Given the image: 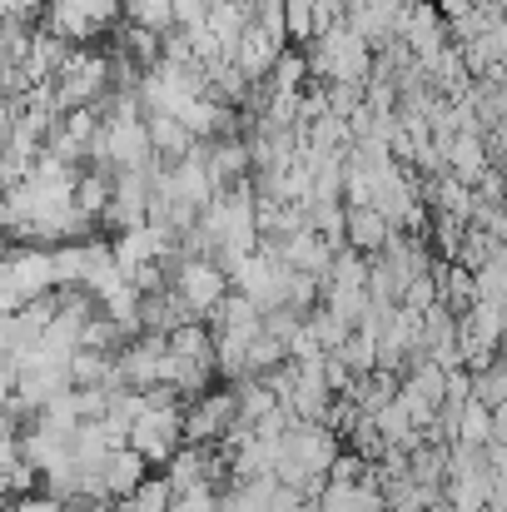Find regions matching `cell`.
<instances>
[{
    "label": "cell",
    "mask_w": 507,
    "mask_h": 512,
    "mask_svg": "<svg viewBox=\"0 0 507 512\" xmlns=\"http://www.w3.org/2000/svg\"><path fill=\"white\" fill-rule=\"evenodd\" d=\"M115 512H120V508H115Z\"/></svg>",
    "instance_id": "26"
},
{
    "label": "cell",
    "mask_w": 507,
    "mask_h": 512,
    "mask_svg": "<svg viewBox=\"0 0 507 512\" xmlns=\"http://www.w3.org/2000/svg\"><path fill=\"white\" fill-rule=\"evenodd\" d=\"M493 443H503L507 448V398L493 408Z\"/></svg>",
    "instance_id": "24"
},
{
    "label": "cell",
    "mask_w": 507,
    "mask_h": 512,
    "mask_svg": "<svg viewBox=\"0 0 507 512\" xmlns=\"http://www.w3.org/2000/svg\"><path fill=\"white\" fill-rule=\"evenodd\" d=\"M110 189H115V170H105V165H80L70 199H75V209H80L85 224L105 219V209H110Z\"/></svg>",
    "instance_id": "13"
},
{
    "label": "cell",
    "mask_w": 507,
    "mask_h": 512,
    "mask_svg": "<svg viewBox=\"0 0 507 512\" xmlns=\"http://www.w3.org/2000/svg\"><path fill=\"white\" fill-rule=\"evenodd\" d=\"M125 5V20L130 25H145V30H174V0H120Z\"/></svg>",
    "instance_id": "19"
},
{
    "label": "cell",
    "mask_w": 507,
    "mask_h": 512,
    "mask_svg": "<svg viewBox=\"0 0 507 512\" xmlns=\"http://www.w3.org/2000/svg\"><path fill=\"white\" fill-rule=\"evenodd\" d=\"M184 443V408L174 388H145V408L130 423V448L145 453V463H169L174 448Z\"/></svg>",
    "instance_id": "2"
},
{
    "label": "cell",
    "mask_w": 507,
    "mask_h": 512,
    "mask_svg": "<svg viewBox=\"0 0 507 512\" xmlns=\"http://www.w3.org/2000/svg\"><path fill=\"white\" fill-rule=\"evenodd\" d=\"M145 130H150V150H155V160L160 165H174V160H184L199 140L184 130V120L179 115H160V110H150L145 115Z\"/></svg>",
    "instance_id": "15"
},
{
    "label": "cell",
    "mask_w": 507,
    "mask_h": 512,
    "mask_svg": "<svg viewBox=\"0 0 507 512\" xmlns=\"http://www.w3.org/2000/svg\"><path fill=\"white\" fill-rule=\"evenodd\" d=\"M10 249H15V234H10V229H5V224H0V259H5V254H10Z\"/></svg>",
    "instance_id": "25"
},
{
    "label": "cell",
    "mask_w": 507,
    "mask_h": 512,
    "mask_svg": "<svg viewBox=\"0 0 507 512\" xmlns=\"http://www.w3.org/2000/svg\"><path fill=\"white\" fill-rule=\"evenodd\" d=\"M284 45H289V40H284L279 30H264V25H254V20H249L229 60H234V65H239V70H244L254 85H264V75L274 70V60H279V50H284Z\"/></svg>",
    "instance_id": "9"
},
{
    "label": "cell",
    "mask_w": 507,
    "mask_h": 512,
    "mask_svg": "<svg viewBox=\"0 0 507 512\" xmlns=\"http://www.w3.org/2000/svg\"><path fill=\"white\" fill-rule=\"evenodd\" d=\"M433 279H438V299L453 309V314H468L478 304V279L468 264L458 259H433Z\"/></svg>",
    "instance_id": "14"
},
{
    "label": "cell",
    "mask_w": 507,
    "mask_h": 512,
    "mask_svg": "<svg viewBox=\"0 0 507 512\" xmlns=\"http://www.w3.org/2000/svg\"><path fill=\"white\" fill-rule=\"evenodd\" d=\"M15 110H20V105H15L10 95H0V145L10 140V125H15Z\"/></svg>",
    "instance_id": "23"
},
{
    "label": "cell",
    "mask_w": 507,
    "mask_h": 512,
    "mask_svg": "<svg viewBox=\"0 0 507 512\" xmlns=\"http://www.w3.org/2000/svg\"><path fill=\"white\" fill-rule=\"evenodd\" d=\"M169 512H224V493H219V483H194V488L174 493Z\"/></svg>",
    "instance_id": "20"
},
{
    "label": "cell",
    "mask_w": 507,
    "mask_h": 512,
    "mask_svg": "<svg viewBox=\"0 0 507 512\" xmlns=\"http://www.w3.org/2000/svg\"><path fill=\"white\" fill-rule=\"evenodd\" d=\"M309 85V50H279V60H274V70L264 75V95H299Z\"/></svg>",
    "instance_id": "16"
},
{
    "label": "cell",
    "mask_w": 507,
    "mask_h": 512,
    "mask_svg": "<svg viewBox=\"0 0 507 512\" xmlns=\"http://www.w3.org/2000/svg\"><path fill=\"white\" fill-rule=\"evenodd\" d=\"M120 15H125L120 0H45V25L70 45L100 40L105 30L120 25Z\"/></svg>",
    "instance_id": "6"
},
{
    "label": "cell",
    "mask_w": 507,
    "mask_h": 512,
    "mask_svg": "<svg viewBox=\"0 0 507 512\" xmlns=\"http://www.w3.org/2000/svg\"><path fill=\"white\" fill-rule=\"evenodd\" d=\"M169 289L194 319H214V309L229 299V269L214 254H179L169 264Z\"/></svg>",
    "instance_id": "3"
},
{
    "label": "cell",
    "mask_w": 507,
    "mask_h": 512,
    "mask_svg": "<svg viewBox=\"0 0 507 512\" xmlns=\"http://www.w3.org/2000/svg\"><path fill=\"white\" fill-rule=\"evenodd\" d=\"M398 304H403V309H413V314H428L433 304H443V299H438V279H433V269H428V274H418V279H408V284H403V294H398Z\"/></svg>",
    "instance_id": "21"
},
{
    "label": "cell",
    "mask_w": 507,
    "mask_h": 512,
    "mask_svg": "<svg viewBox=\"0 0 507 512\" xmlns=\"http://www.w3.org/2000/svg\"><path fill=\"white\" fill-rule=\"evenodd\" d=\"M443 160H448V174H458L463 184H478L483 174L493 170L488 135L483 130H458L453 140H443Z\"/></svg>",
    "instance_id": "10"
},
{
    "label": "cell",
    "mask_w": 507,
    "mask_h": 512,
    "mask_svg": "<svg viewBox=\"0 0 507 512\" xmlns=\"http://www.w3.org/2000/svg\"><path fill=\"white\" fill-rule=\"evenodd\" d=\"M314 512H388V498L373 478V468L363 478H348V483H324V493L314 498Z\"/></svg>",
    "instance_id": "8"
},
{
    "label": "cell",
    "mask_w": 507,
    "mask_h": 512,
    "mask_svg": "<svg viewBox=\"0 0 507 512\" xmlns=\"http://www.w3.org/2000/svg\"><path fill=\"white\" fill-rule=\"evenodd\" d=\"M169 503H174V488H169V478L160 473V478H145L130 498H120L115 508L120 512H169Z\"/></svg>",
    "instance_id": "18"
},
{
    "label": "cell",
    "mask_w": 507,
    "mask_h": 512,
    "mask_svg": "<svg viewBox=\"0 0 507 512\" xmlns=\"http://www.w3.org/2000/svg\"><path fill=\"white\" fill-rule=\"evenodd\" d=\"M55 289V264H50V244H15L0 259V304L20 309L40 294Z\"/></svg>",
    "instance_id": "5"
},
{
    "label": "cell",
    "mask_w": 507,
    "mask_h": 512,
    "mask_svg": "<svg viewBox=\"0 0 507 512\" xmlns=\"http://www.w3.org/2000/svg\"><path fill=\"white\" fill-rule=\"evenodd\" d=\"M150 478V463H145V453L140 448H115L110 458H105V468H100V493L110 498V503H120V498H130L140 483Z\"/></svg>",
    "instance_id": "11"
},
{
    "label": "cell",
    "mask_w": 507,
    "mask_h": 512,
    "mask_svg": "<svg viewBox=\"0 0 507 512\" xmlns=\"http://www.w3.org/2000/svg\"><path fill=\"white\" fill-rule=\"evenodd\" d=\"M319 35H324L319 0H289V5H284V40H294L299 50H309Z\"/></svg>",
    "instance_id": "17"
},
{
    "label": "cell",
    "mask_w": 507,
    "mask_h": 512,
    "mask_svg": "<svg viewBox=\"0 0 507 512\" xmlns=\"http://www.w3.org/2000/svg\"><path fill=\"white\" fill-rule=\"evenodd\" d=\"M5 512H75L65 498H55V493H25V498H15Z\"/></svg>",
    "instance_id": "22"
},
{
    "label": "cell",
    "mask_w": 507,
    "mask_h": 512,
    "mask_svg": "<svg viewBox=\"0 0 507 512\" xmlns=\"http://www.w3.org/2000/svg\"><path fill=\"white\" fill-rule=\"evenodd\" d=\"M234 428H239V398H234V388H219V393L204 388V393L184 408V443L214 448V443H224Z\"/></svg>",
    "instance_id": "7"
},
{
    "label": "cell",
    "mask_w": 507,
    "mask_h": 512,
    "mask_svg": "<svg viewBox=\"0 0 507 512\" xmlns=\"http://www.w3.org/2000/svg\"><path fill=\"white\" fill-rule=\"evenodd\" d=\"M388 239H393V224H388L383 209H373V204H348V219H343V244H348V249H358V254L373 259Z\"/></svg>",
    "instance_id": "12"
},
{
    "label": "cell",
    "mask_w": 507,
    "mask_h": 512,
    "mask_svg": "<svg viewBox=\"0 0 507 512\" xmlns=\"http://www.w3.org/2000/svg\"><path fill=\"white\" fill-rule=\"evenodd\" d=\"M373 55H378V50H373L348 20H334V25L309 45V75L324 80V85H368Z\"/></svg>",
    "instance_id": "1"
},
{
    "label": "cell",
    "mask_w": 507,
    "mask_h": 512,
    "mask_svg": "<svg viewBox=\"0 0 507 512\" xmlns=\"http://www.w3.org/2000/svg\"><path fill=\"white\" fill-rule=\"evenodd\" d=\"M55 110H75V105H100L110 95V55H100L95 45H70L65 65L55 70Z\"/></svg>",
    "instance_id": "4"
}]
</instances>
